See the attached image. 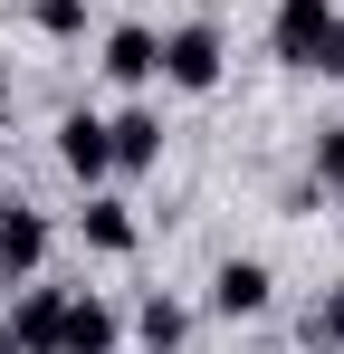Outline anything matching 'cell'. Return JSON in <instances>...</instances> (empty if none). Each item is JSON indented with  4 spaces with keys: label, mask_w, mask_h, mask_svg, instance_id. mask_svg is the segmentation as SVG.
Segmentation results:
<instances>
[{
    "label": "cell",
    "mask_w": 344,
    "mask_h": 354,
    "mask_svg": "<svg viewBox=\"0 0 344 354\" xmlns=\"http://www.w3.org/2000/svg\"><path fill=\"white\" fill-rule=\"evenodd\" d=\"M77 230H86V249H106V259H134V211L115 201V192H86V211H77Z\"/></svg>",
    "instance_id": "cell-9"
},
{
    "label": "cell",
    "mask_w": 344,
    "mask_h": 354,
    "mask_svg": "<svg viewBox=\"0 0 344 354\" xmlns=\"http://www.w3.org/2000/svg\"><path fill=\"white\" fill-rule=\"evenodd\" d=\"M57 326H67V288L29 278V297L0 316V354H57Z\"/></svg>",
    "instance_id": "cell-3"
},
{
    "label": "cell",
    "mask_w": 344,
    "mask_h": 354,
    "mask_svg": "<svg viewBox=\"0 0 344 354\" xmlns=\"http://www.w3.org/2000/svg\"><path fill=\"white\" fill-rule=\"evenodd\" d=\"M220 29H211V19H182V29H163V67H153V77H163V86H182V96H211V86H220Z\"/></svg>",
    "instance_id": "cell-2"
},
{
    "label": "cell",
    "mask_w": 344,
    "mask_h": 354,
    "mask_svg": "<svg viewBox=\"0 0 344 354\" xmlns=\"http://www.w3.org/2000/svg\"><path fill=\"white\" fill-rule=\"evenodd\" d=\"M268 48H278V67H296V77H344V10L335 0H278Z\"/></svg>",
    "instance_id": "cell-1"
},
{
    "label": "cell",
    "mask_w": 344,
    "mask_h": 354,
    "mask_svg": "<svg viewBox=\"0 0 344 354\" xmlns=\"http://www.w3.org/2000/svg\"><path fill=\"white\" fill-rule=\"evenodd\" d=\"M106 144H115V173H153L163 163V115L124 106V115H106Z\"/></svg>",
    "instance_id": "cell-7"
},
{
    "label": "cell",
    "mask_w": 344,
    "mask_h": 354,
    "mask_svg": "<svg viewBox=\"0 0 344 354\" xmlns=\"http://www.w3.org/2000/svg\"><path fill=\"white\" fill-rule=\"evenodd\" d=\"M268 297H278V278L258 259H220L211 268V316H268Z\"/></svg>",
    "instance_id": "cell-6"
},
{
    "label": "cell",
    "mask_w": 344,
    "mask_h": 354,
    "mask_svg": "<svg viewBox=\"0 0 344 354\" xmlns=\"http://www.w3.org/2000/svg\"><path fill=\"white\" fill-rule=\"evenodd\" d=\"M57 354H115V306H106V297H67Z\"/></svg>",
    "instance_id": "cell-10"
},
{
    "label": "cell",
    "mask_w": 344,
    "mask_h": 354,
    "mask_svg": "<svg viewBox=\"0 0 344 354\" xmlns=\"http://www.w3.org/2000/svg\"><path fill=\"white\" fill-rule=\"evenodd\" d=\"M39 268H48V211L0 201V278H10V288H29Z\"/></svg>",
    "instance_id": "cell-4"
},
{
    "label": "cell",
    "mask_w": 344,
    "mask_h": 354,
    "mask_svg": "<svg viewBox=\"0 0 344 354\" xmlns=\"http://www.w3.org/2000/svg\"><path fill=\"white\" fill-rule=\"evenodd\" d=\"M57 163H67V173L86 182V192H96V182L115 173V144H106V115H86V106H77V115H57Z\"/></svg>",
    "instance_id": "cell-5"
},
{
    "label": "cell",
    "mask_w": 344,
    "mask_h": 354,
    "mask_svg": "<svg viewBox=\"0 0 344 354\" xmlns=\"http://www.w3.org/2000/svg\"><path fill=\"white\" fill-rule=\"evenodd\" d=\"M316 182H325V192H344V124H325V134H316Z\"/></svg>",
    "instance_id": "cell-14"
},
{
    "label": "cell",
    "mask_w": 344,
    "mask_h": 354,
    "mask_svg": "<svg viewBox=\"0 0 344 354\" xmlns=\"http://www.w3.org/2000/svg\"><path fill=\"white\" fill-rule=\"evenodd\" d=\"M306 354H344V288H325L306 306Z\"/></svg>",
    "instance_id": "cell-12"
},
{
    "label": "cell",
    "mask_w": 344,
    "mask_h": 354,
    "mask_svg": "<svg viewBox=\"0 0 344 354\" xmlns=\"http://www.w3.org/2000/svg\"><path fill=\"white\" fill-rule=\"evenodd\" d=\"M134 335H144V354H182L191 306H182V297H144V306H134Z\"/></svg>",
    "instance_id": "cell-11"
},
{
    "label": "cell",
    "mask_w": 344,
    "mask_h": 354,
    "mask_svg": "<svg viewBox=\"0 0 344 354\" xmlns=\"http://www.w3.org/2000/svg\"><path fill=\"white\" fill-rule=\"evenodd\" d=\"M29 29L39 39H86V0H29Z\"/></svg>",
    "instance_id": "cell-13"
},
{
    "label": "cell",
    "mask_w": 344,
    "mask_h": 354,
    "mask_svg": "<svg viewBox=\"0 0 344 354\" xmlns=\"http://www.w3.org/2000/svg\"><path fill=\"white\" fill-rule=\"evenodd\" d=\"M153 67H163V39H153L144 19H124V29H106V77H115V86H144Z\"/></svg>",
    "instance_id": "cell-8"
}]
</instances>
